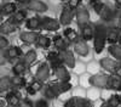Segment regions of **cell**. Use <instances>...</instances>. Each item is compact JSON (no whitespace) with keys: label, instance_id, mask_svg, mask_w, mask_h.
Here are the masks:
<instances>
[{"label":"cell","instance_id":"9c48e42d","mask_svg":"<svg viewBox=\"0 0 121 107\" xmlns=\"http://www.w3.org/2000/svg\"><path fill=\"white\" fill-rule=\"evenodd\" d=\"M53 72H55L56 77L58 78L60 82H69L70 80V74L67 71V68L63 66V63L57 66L56 68H53Z\"/></svg>","mask_w":121,"mask_h":107},{"label":"cell","instance_id":"7dc6e473","mask_svg":"<svg viewBox=\"0 0 121 107\" xmlns=\"http://www.w3.org/2000/svg\"><path fill=\"white\" fill-rule=\"evenodd\" d=\"M1 17H3V14H1V9H0V19H1Z\"/></svg>","mask_w":121,"mask_h":107},{"label":"cell","instance_id":"e575fe53","mask_svg":"<svg viewBox=\"0 0 121 107\" xmlns=\"http://www.w3.org/2000/svg\"><path fill=\"white\" fill-rule=\"evenodd\" d=\"M92 6H93V10H95L97 14H100V11H102V9H103V6H104V4L100 3L99 0H97V1L92 3Z\"/></svg>","mask_w":121,"mask_h":107},{"label":"cell","instance_id":"277c9868","mask_svg":"<svg viewBox=\"0 0 121 107\" xmlns=\"http://www.w3.org/2000/svg\"><path fill=\"white\" fill-rule=\"evenodd\" d=\"M108 78L109 75L107 74H103V73H97L95 75H92L88 79L90 84L93 85L96 88H107V84H108Z\"/></svg>","mask_w":121,"mask_h":107},{"label":"cell","instance_id":"4316f807","mask_svg":"<svg viewBox=\"0 0 121 107\" xmlns=\"http://www.w3.org/2000/svg\"><path fill=\"white\" fill-rule=\"evenodd\" d=\"M36 44L43 49H47L50 45H51V39L45 37V35H39L38 39H36Z\"/></svg>","mask_w":121,"mask_h":107},{"label":"cell","instance_id":"5b68a950","mask_svg":"<svg viewBox=\"0 0 121 107\" xmlns=\"http://www.w3.org/2000/svg\"><path fill=\"white\" fill-rule=\"evenodd\" d=\"M88 19H90V14L87 11V9L84 7V6L82 7H78L76 9V21H78L79 27L81 28L85 24H87Z\"/></svg>","mask_w":121,"mask_h":107},{"label":"cell","instance_id":"83f0119b","mask_svg":"<svg viewBox=\"0 0 121 107\" xmlns=\"http://www.w3.org/2000/svg\"><path fill=\"white\" fill-rule=\"evenodd\" d=\"M109 107H120L121 106V96L120 95H112L109 97V100L107 101Z\"/></svg>","mask_w":121,"mask_h":107},{"label":"cell","instance_id":"484cf974","mask_svg":"<svg viewBox=\"0 0 121 107\" xmlns=\"http://www.w3.org/2000/svg\"><path fill=\"white\" fill-rule=\"evenodd\" d=\"M108 50H109V54L110 55H113V57H115L116 60H120L121 61V46L119 45H110L108 47Z\"/></svg>","mask_w":121,"mask_h":107},{"label":"cell","instance_id":"e0dca14e","mask_svg":"<svg viewBox=\"0 0 121 107\" xmlns=\"http://www.w3.org/2000/svg\"><path fill=\"white\" fill-rule=\"evenodd\" d=\"M119 32L116 28H110L107 31V42L110 43V45H114L116 42H119Z\"/></svg>","mask_w":121,"mask_h":107},{"label":"cell","instance_id":"681fc988","mask_svg":"<svg viewBox=\"0 0 121 107\" xmlns=\"http://www.w3.org/2000/svg\"><path fill=\"white\" fill-rule=\"evenodd\" d=\"M62 1H64V0H62Z\"/></svg>","mask_w":121,"mask_h":107},{"label":"cell","instance_id":"52a82bcc","mask_svg":"<svg viewBox=\"0 0 121 107\" xmlns=\"http://www.w3.org/2000/svg\"><path fill=\"white\" fill-rule=\"evenodd\" d=\"M59 58L62 63L67 65L68 67L73 68L75 66V57H74V54L69 50H64V51H60L59 52Z\"/></svg>","mask_w":121,"mask_h":107},{"label":"cell","instance_id":"603a6c76","mask_svg":"<svg viewBox=\"0 0 121 107\" xmlns=\"http://www.w3.org/2000/svg\"><path fill=\"white\" fill-rule=\"evenodd\" d=\"M26 26L28 29H39L41 27V19L38 17H32L26 22Z\"/></svg>","mask_w":121,"mask_h":107},{"label":"cell","instance_id":"7a4b0ae2","mask_svg":"<svg viewBox=\"0 0 121 107\" xmlns=\"http://www.w3.org/2000/svg\"><path fill=\"white\" fill-rule=\"evenodd\" d=\"M50 88V90H51L53 97L56 99V97H58L59 95H62L63 93H67L69 91L70 89H72V84H70L69 82H59V83H52L47 85Z\"/></svg>","mask_w":121,"mask_h":107},{"label":"cell","instance_id":"f1b7e54d","mask_svg":"<svg viewBox=\"0 0 121 107\" xmlns=\"http://www.w3.org/2000/svg\"><path fill=\"white\" fill-rule=\"evenodd\" d=\"M21 54H22L21 49L17 47V46H12V47L7 49L6 57H7V58H16V57H18V56H21Z\"/></svg>","mask_w":121,"mask_h":107},{"label":"cell","instance_id":"4fadbf2b","mask_svg":"<svg viewBox=\"0 0 121 107\" xmlns=\"http://www.w3.org/2000/svg\"><path fill=\"white\" fill-rule=\"evenodd\" d=\"M73 10L72 9H69V7H64L63 9V11L62 14H60V24H63V26H68L70 22H72V19H73Z\"/></svg>","mask_w":121,"mask_h":107},{"label":"cell","instance_id":"6da1fadb","mask_svg":"<svg viewBox=\"0 0 121 107\" xmlns=\"http://www.w3.org/2000/svg\"><path fill=\"white\" fill-rule=\"evenodd\" d=\"M107 27L103 24H97L95 27V33H93V39H95V51L97 54H100L107 43Z\"/></svg>","mask_w":121,"mask_h":107},{"label":"cell","instance_id":"f35d334b","mask_svg":"<svg viewBox=\"0 0 121 107\" xmlns=\"http://www.w3.org/2000/svg\"><path fill=\"white\" fill-rule=\"evenodd\" d=\"M9 45V42H7V39H5L4 37L0 35V49H4Z\"/></svg>","mask_w":121,"mask_h":107},{"label":"cell","instance_id":"9a60e30c","mask_svg":"<svg viewBox=\"0 0 121 107\" xmlns=\"http://www.w3.org/2000/svg\"><path fill=\"white\" fill-rule=\"evenodd\" d=\"M93 33H95V28L90 23H87L84 27H81V37H82V39L85 42L91 40V39L93 38Z\"/></svg>","mask_w":121,"mask_h":107},{"label":"cell","instance_id":"836d02e7","mask_svg":"<svg viewBox=\"0 0 121 107\" xmlns=\"http://www.w3.org/2000/svg\"><path fill=\"white\" fill-rule=\"evenodd\" d=\"M11 84L15 86H24L26 85V79L22 78L21 75H15L11 79Z\"/></svg>","mask_w":121,"mask_h":107},{"label":"cell","instance_id":"d6a6232c","mask_svg":"<svg viewBox=\"0 0 121 107\" xmlns=\"http://www.w3.org/2000/svg\"><path fill=\"white\" fill-rule=\"evenodd\" d=\"M11 79L9 77H4V78H0V91H5L7 89L11 88Z\"/></svg>","mask_w":121,"mask_h":107},{"label":"cell","instance_id":"ac0fdd59","mask_svg":"<svg viewBox=\"0 0 121 107\" xmlns=\"http://www.w3.org/2000/svg\"><path fill=\"white\" fill-rule=\"evenodd\" d=\"M27 17V11H24V10H19V11H16L15 15L10 18V21H11L13 24H19V23H22L24 19Z\"/></svg>","mask_w":121,"mask_h":107},{"label":"cell","instance_id":"5bb4252c","mask_svg":"<svg viewBox=\"0 0 121 107\" xmlns=\"http://www.w3.org/2000/svg\"><path fill=\"white\" fill-rule=\"evenodd\" d=\"M107 88L115 91H121V79L116 75H109Z\"/></svg>","mask_w":121,"mask_h":107},{"label":"cell","instance_id":"ab89813d","mask_svg":"<svg viewBox=\"0 0 121 107\" xmlns=\"http://www.w3.org/2000/svg\"><path fill=\"white\" fill-rule=\"evenodd\" d=\"M114 73H115V75H116V77H119L120 79H121V66H119V67L116 68V71H115Z\"/></svg>","mask_w":121,"mask_h":107},{"label":"cell","instance_id":"8fae6325","mask_svg":"<svg viewBox=\"0 0 121 107\" xmlns=\"http://www.w3.org/2000/svg\"><path fill=\"white\" fill-rule=\"evenodd\" d=\"M74 50L80 56H86L88 54V46H87V44L84 39H78L74 43Z\"/></svg>","mask_w":121,"mask_h":107},{"label":"cell","instance_id":"cb8c5ba5","mask_svg":"<svg viewBox=\"0 0 121 107\" xmlns=\"http://www.w3.org/2000/svg\"><path fill=\"white\" fill-rule=\"evenodd\" d=\"M6 101H7L9 105H11L12 107H17L19 103H21V99H19V96L16 93H10L6 96Z\"/></svg>","mask_w":121,"mask_h":107},{"label":"cell","instance_id":"8d00e7d4","mask_svg":"<svg viewBox=\"0 0 121 107\" xmlns=\"http://www.w3.org/2000/svg\"><path fill=\"white\" fill-rule=\"evenodd\" d=\"M80 3H81V0H69V9L72 10H76L80 5Z\"/></svg>","mask_w":121,"mask_h":107},{"label":"cell","instance_id":"7bdbcfd3","mask_svg":"<svg viewBox=\"0 0 121 107\" xmlns=\"http://www.w3.org/2000/svg\"><path fill=\"white\" fill-rule=\"evenodd\" d=\"M6 62V58H5V56L1 54V52H0V66H1V65H4Z\"/></svg>","mask_w":121,"mask_h":107},{"label":"cell","instance_id":"c3c4849f","mask_svg":"<svg viewBox=\"0 0 121 107\" xmlns=\"http://www.w3.org/2000/svg\"><path fill=\"white\" fill-rule=\"evenodd\" d=\"M119 43H120V46H121V37L119 38Z\"/></svg>","mask_w":121,"mask_h":107},{"label":"cell","instance_id":"74e56055","mask_svg":"<svg viewBox=\"0 0 121 107\" xmlns=\"http://www.w3.org/2000/svg\"><path fill=\"white\" fill-rule=\"evenodd\" d=\"M35 107H48V103H47V101L41 99V100H38L35 102Z\"/></svg>","mask_w":121,"mask_h":107},{"label":"cell","instance_id":"8992f818","mask_svg":"<svg viewBox=\"0 0 121 107\" xmlns=\"http://www.w3.org/2000/svg\"><path fill=\"white\" fill-rule=\"evenodd\" d=\"M41 27L48 32H56L59 29V22L51 17H44L41 19Z\"/></svg>","mask_w":121,"mask_h":107},{"label":"cell","instance_id":"60d3db41","mask_svg":"<svg viewBox=\"0 0 121 107\" xmlns=\"http://www.w3.org/2000/svg\"><path fill=\"white\" fill-rule=\"evenodd\" d=\"M17 107H33V106L30 105L29 102H26V101H24V102H21V103H19Z\"/></svg>","mask_w":121,"mask_h":107},{"label":"cell","instance_id":"bcb514c9","mask_svg":"<svg viewBox=\"0 0 121 107\" xmlns=\"http://www.w3.org/2000/svg\"><path fill=\"white\" fill-rule=\"evenodd\" d=\"M115 1H116L117 5H121V0H115Z\"/></svg>","mask_w":121,"mask_h":107},{"label":"cell","instance_id":"3957f363","mask_svg":"<svg viewBox=\"0 0 121 107\" xmlns=\"http://www.w3.org/2000/svg\"><path fill=\"white\" fill-rule=\"evenodd\" d=\"M64 107H92V101L84 97H70L65 101Z\"/></svg>","mask_w":121,"mask_h":107},{"label":"cell","instance_id":"30bf717a","mask_svg":"<svg viewBox=\"0 0 121 107\" xmlns=\"http://www.w3.org/2000/svg\"><path fill=\"white\" fill-rule=\"evenodd\" d=\"M36 79L40 80V82H45L47 80V78L50 77V67L47 63H43V65H40V67L38 68V71H36Z\"/></svg>","mask_w":121,"mask_h":107},{"label":"cell","instance_id":"d590c367","mask_svg":"<svg viewBox=\"0 0 121 107\" xmlns=\"http://www.w3.org/2000/svg\"><path fill=\"white\" fill-rule=\"evenodd\" d=\"M47 60L50 61V62H55V61H57V60H59V54H57V52H50L48 55H47Z\"/></svg>","mask_w":121,"mask_h":107},{"label":"cell","instance_id":"b9f144b4","mask_svg":"<svg viewBox=\"0 0 121 107\" xmlns=\"http://www.w3.org/2000/svg\"><path fill=\"white\" fill-rule=\"evenodd\" d=\"M7 105H9V103H7V101L0 97V107H6Z\"/></svg>","mask_w":121,"mask_h":107},{"label":"cell","instance_id":"ffe728a7","mask_svg":"<svg viewBox=\"0 0 121 107\" xmlns=\"http://www.w3.org/2000/svg\"><path fill=\"white\" fill-rule=\"evenodd\" d=\"M41 88H43V82H40V80L35 79L34 82H32V83L28 85L27 91H28L29 95H35L39 90H41Z\"/></svg>","mask_w":121,"mask_h":107},{"label":"cell","instance_id":"f546056e","mask_svg":"<svg viewBox=\"0 0 121 107\" xmlns=\"http://www.w3.org/2000/svg\"><path fill=\"white\" fill-rule=\"evenodd\" d=\"M35 60H36V52H35L34 50H29V51L24 55L23 62L28 66V65H32Z\"/></svg>","mask_w":121,"mask_h":107},{"label":"cell","instance_id":"ba28073f","mask_svg":"<svg viewBox=\"0 0 121 107\" xmlns=\"http://www.w3.org/2000/svg\"><path fill=\"white\" fill-rule=\"evenodd\" d=\"M26 4L29 10L35 12H45L47 10V5L43 1H40V0H28Z\"/></svg>","mask_w":121,"mask_h":107},{"label":"cell","instance_id":"d4e9b609","mask_svg":"<svg viewBox=\"0 0 121 107\" xmlns=\"http://www.w3.org/2000/svg\"><path fill=\"white\" fill-rule=\"evenodd\" d=\"M53 44H55V46L58 49L59 51H64V50H67V43H65V40L62 38V37H59V35H56L55 38H53Z\"/></svg>","mask_w":121,"mask_h":107},{"label":"cell","instance_id":"f907efd6","mask_svg":"<svg viewBox=\"0 0 121 107\" xmlns=\"http://www.w3.org/2000/svg\"><path fill=\"white\" fill-rule=\"evenodd\" d=\"M120 12H121V11H120Z\"/></svg>","mask_w":121,"mask_h":107},{"label":"cell","instance_id":"d6986e66","mask_svg":"<svg viewBox=\"0 0 121 107\" xmlns=\"http://www.w3.org/2000/svg\"><path fill=\"white\" fill-rule=\"evenodd\" d=\"M99 15H100V17H102L103 21H105V22H110V21H113V19H114V12H113V10L110 9V7H108L107 5L103 6V9H102V11H100Z\"/></svg>","mask_w":121,"mask_h":107},{"label":"cell","instance_id":"1f68e13d","mask_svg":"<svg viewBox=\"0 0 121 107\" xmlns=\"http://www.w3.org/2000/svg\"><path fill=\"white\" fill-rule=\"evenodd\" d=\"M26 68H27V65L24 62H18L13 66L12 71H13V74L15 75H21L22 73L26 72Z\"/></svg>","mask_w":121,"mask_h":107},{"label":"cell","instance_id":"4dcf8cb0","mask_svg":"<svg viewBox=\"0 0 121 107\" xmlns=\"http://www.w3.org/2000/svg\"><path fill=\"white\" fill-rule=\"evenodd\" d=\"M64 37L68 39L69 42H74V43L79 39L78 38V33L74 31L73 28H67L65 31H64Z\"/></svg>","mask_w":121,"mask_h":107},{"label":"cell","instance_id":"f6af8a7d","mask_svg":"<svg viewBox=\"0 0 121 107\" xmlns=\"http://www.w3.org/2000/svg\"><path fill=\"white\" fill-rule=\"evenodd\" d=\"M100 107H109V106H108V103H107V102H104V103H103L102 106H100Z\"/></svg>","mask_w":121,"mask_h":107},{"label":"cell","instance_id":"7c38bea8","mask_svg":"<svg viewBox=\"0 0 121 107\" xmlns=\"http://www.w3.org/2000/svg\"><path fill=\"white\" fill-rule=\"evenodd\" d=\"M100 66H102L107 72H112V73H113V72L116 71V68H117L120 65H119L116 61L112 60V58L104 57V58H102V60H100Z\"/></svg>","mask_w":121,"mask_h":107},{"label":"cell","instance_id":"ee69618b","mask_svg":"<svg viewBox=\"0 0 121 107\" xmlns=\"http://www.w3.org/2000/svg\"><path fill=\"white\" fill-rule=\"evenodd\" d=\"M17 3H21V4H24V3H27L28 0H16Z\"/></svg>","mask_w":121,"mask_h":107},{"label":"cell","instance_id":"2e32d148","mask_svg":"<svg viewBox=\"0 0 121 107\" xmlns=\"http://www.w3.org/2000/svg\"><path fill=\"white\" fill-rule=\"evenodd\" d=\"M38 37H39V34L35 33V32H23L19 35V39H21L22 42L27 43V44H32V43L36 42Z\"/></svg>","mask_w":121,"mask_h":107},{"label":"cell","instance_id":"7402d4cb","mask_svg":"<svg viewBox=\"0 0 121 107\" xmlns=\"http://www.w3.org/2000/svg\"><path fill=\"white\" fill-rule=\"evenodd\" d=\"M16 10H17L16 4H13V3H6L1 7V14H3V16H9V15L15 14Z\"/></svg>","mask_w":121,"mask_h":107},{"label":"cell","instance_id":"44dd1931","mask_svg":"<svg viewBox=\"0 0 121 107\" xmlns=\"http://www.w3.org/2000/svg\"><path fill=\"white\" fill-rule=\"evenodd\" d=\"M16 31V24H13L11 21H6L0 26V33L1 34H10Z\"/></svg>","mask_w":121,"mask_h":107}]
</instances>
